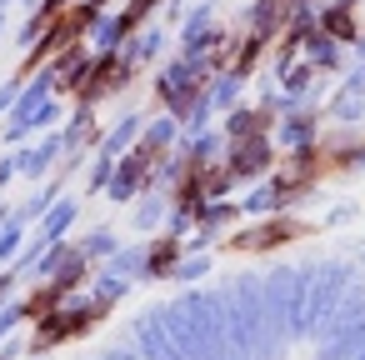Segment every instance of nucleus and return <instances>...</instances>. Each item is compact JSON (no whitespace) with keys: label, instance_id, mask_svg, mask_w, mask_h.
<instances>
[{"label":"nucleus","instance_id":"f257e3e1","mask_svg":"<svg viewBox=\"0 0 365 360\" xmlns=\"http://www.w3.org/2000/svg\"><path fill=\"white\" fill-rule=\"evenodd\" d=\"M290 235H295V225H265V230L240 235L235 245H240V250H255V245H275V240H290Z\"/></svg>","mask_w":365,"mask_h":360}]
</instances>
